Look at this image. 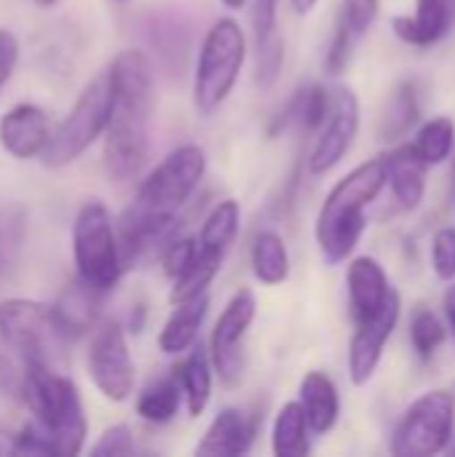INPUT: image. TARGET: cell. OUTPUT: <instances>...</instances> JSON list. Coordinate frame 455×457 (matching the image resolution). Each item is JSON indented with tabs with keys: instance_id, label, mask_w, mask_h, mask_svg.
Here are the masks:
<instances>
[{
	"instance_id": "38",
	"label": "cell",
	"mask_w": 455,
	"mask_h": 457,
	"mask_svg": "<svg viewBox=\"0 0 455 457\" xmlns=\"http://www.w3.org/2000/svg\"><path fill=\"white\" fill-rule=\"evenodd\" d=\"M276 3L279 0H255V32L276 27Z\"/></svg>"
},
{
	"instance_id": "21",
	"label": "cell",
	"mask_w": 455,
	"mask_h": 457,
	"mask_svg": "<svg viewBox=\"0 0 455 457\" xmlns=\"http://www.w3.org/2000/svg\"><path fill=\"white\" fill-rule=\"evenodd\" d=\"M209 311V295H198L182 303H174V311L169 313L161 335H158V348L169 356L188 353L198 337V329L206 319Z\"/></svg>"
},
{
	"instance_id": "12",
	"label": "cell",
	"mask_w": 455,
	"mask_h": 457,
	"mask_svg": "<svg viewBox=\"0 0 455 457\" xmlns=\"http://www.w3.org/2000/svg\"><path fill=\"white\" fill-rule=\"evenodd\" d=\"M359 131V99L351 88H338L333 96L330 115L316 137V145L308 158V171L314 177L330 174L351 150Z\"/></svg>"
},
{
	"instance_id": "16",
	"label": "cell",
	"mask_w": 455,
	"mask_h": 457,
	"mask_svg": "<svg viewBox=\"0 0 455 457\" xmlns=\"http://www.w3.org/2000/svg\"><path fill=\"white\" fill-rule=\"evenodd\" d=\"M346 284H349V308H351L354 321H365L375 316L394 295V287L389 284L386 270L381 268L375 257H367V254L354 257L349 262Z\"/></svg>"
},
{
	"instance_id": "34",
	"label": "cell",
	"mask_w": 455,
	"mask_h": 457,
	"mask_svg": "<svg viewBox=\"0 0 455 457\" xmlns=\"http://www.w3.org/2000/svg\"><path fill=\"white\" fill-rule=\"evenodd\" d=\"M432 265L437 278H455V228H440L432 238Z\"/></svg>"
},
{
	"instance_id": "26",
	"label": "cell",
	"mask_w": 455,
	"mask_h": 457,
	"mask_svg": "<svg viewBox=\"0 0 455 457\" xmlns=\"http://www.w3.org/2000/svg\"><path fill=\"white\" fill-rule=\"evenodd\" d=\"M249 260H252V273L263 287H276V284L287 281V276H290L287 244L274 230H263L255 236Z\"/></svg>"
},
{
	"instance_id": "43",
	"label": "cell",
	"mask_w": 455,
	"mask_h": 457,
	"mask_svg": "<svg viewBox=\"0 0 455 457\" xmlns=\"http://www.w3.org/2000/svg\"><path fill=\"white\" fill-rule=\"evenodd\" d=\"M38 3H40V5H54L56 0H38Z\"/></svg>"
},
{
	"instance_id": "9",
	"label": "cell",
	"mask_w": 455,
	"mask_h": 457,
	"mask_svg": "<svg viewBox=\"0 0 455 457\" xmlns=\"http://www.w3.org/2000/svg\"><path fill=\"white\" fill-rule=\"evenodd\" d=\"M455 428V399L448 391L418 396L402 415L392 453L397 457H432L451 447Z\"/></svg>"
},
{
	"instance_id": "11",
	"label": "cell",
	"mask_w": 455,
	"mask_h": 457,
	"mask_svg": "<svg viewBox=\"0 0 455 457\" xmlns=\"http://www.w3.org/2000/svg\"><path fill=\"white\" fill-rule=\"evenodd\" d=\"M88 378L110 402H126L134 394V361L126 332L118 321H99L88 345Z\"/></svg>"
},
{
	"instance_id": "35",
	"label": "cell",
	"mask_w": 455,
	"mask_h": 457,
	"mask_svg": "<svg viewBox=\"0 0 455 457\" xmlns=\"http://www.w3.org/2000/svg\"><path fill=\"white\" fill-rule=\"evenodd\" d=\"M137 447H134V434L129 426L118 423V426H110L105 428V434L99 436V442L91 447V455L94 457H123L134 455Z\"/></svg>"
},
{
	"instance_id": "20",
	"label": "cell",
	"mask_w": 455,
	"mask_h": 457,
	"mask_svg": "<svg viewBox=\"0 0 455 457\" xmlns=\"http://www.w3.org/2000/svg\"><path fill=\"white\" fill-rule=\"evenodd\" d=\"M386 166H389V187H392L394 201L405 212H416L426 195V169L429 166L416 153L413 142L389 153Z\"/></svg>"
},
{
	"instance_id": "27",
	"label": "cell",
	"mask_w": 455,
	"mask_h": 457,
	"mask_svg": "<svg viewBox=\"0 0 455 457\" xmlns=\"http://www.w3.org/2000/svg\"><path fill=\"white\" fill-rule=\"evenodd\" d=\"M185 399V391L180 386L177 372L172 378L156 380L153 386H147L139 396H137V415L145 423L153 426H164L169 420H174V415L180 412V402Z\"/></svg>"
},
{
	"instance_id": "13",
	"label": "cell",
	"mask_w": 455,
	"mask_h": 457,
	"mask_svg": "<svg viewBox=\"0 0 455 457\" xmlns=\"http://www.w3.org/2000/svg\"><path fill=\"white\" fill-rule=\"evenodd\" d=\"M402 316V300L394 289L389 303L370 319L357 321V332L349 348V378L354 386H367L383 359V348L392 340Z\"/></svg>"
},
{
	"instance_id": "39",
	"label": "cell",
	"mask_w": 455,
	"mask_h": 457,
	"mask_svg": "<svg viewBox=\"0 0 455 457\" xmlns=\"http://www.w3.org/2000/svg\"><path fill=\"white\" fill-rule=\"evenodd\" d=\"M442 305H445V316H448V324L453 327L455 332V284L445 292V300H442Z\"/></svg>"
},
{
	"instance_id": "10",
	"label": "cell",
	"mask_w": 455,
	"mask_h": 457,
	"mask_svg": "<svg viewBox=\"0 0 455 457\" xmlns=\"http://www.w3.org/2000/svg\"><path fill=\"white\" fill-rule=\"evenodd\" d=\"M255 313H257V300H255L252 289H239L228 300V305L223 308V313L212 329L209 356H212L215 372L225 388H236L244 378V370H247L244 340L255 321Z\"/></svg>"
},
{
	"instance_id": "4",
	"label": "cell",
	"mask_w": 455,
	"mask_h": 457,
	"mask_svg": "<svg viewBox=\"0 0 455 457\" xmlns=\"http://www.w3.org/2000/svg\"><path fill=\"white\" fill-rule=\"evenodd\" d=\"M21 396L35 415V426L64 457L78 455L88 436L78 386L48 364H24Z\"/></svg>"
},
{
	"instance_id": "25",
	"label": "cell",
	"mask_w": 455,
	"mask_h": 457,
	"mask_svg": "<svg viewBox=\"0 0 455 457\" xmlns=\"http://www.w3.org/2000/svg\"><path fill=\"white\" fill-rule=\"evenodd\" d=\"M311 426L300 402H287L274 420L271 447L276 457H303L311 450Z\"/></svg>"
},
{
	"instance_id": "42",
	"label": "cell",
	"mask_w": 455,
	"mask_h": 457,
	"mask_svg": "<svg viewBox=\"0 0 455 457\" xmlns=\"http://www.w3.org/2000/svg\"><path fill=\"white\" fill-rule=\"evenodd\" d=\"M451 187H453V198H455V155H453V169H451Z\"/></svg>"
},
{
	"instance_id": "8",
	"label": "cell",
	"mask_w": 455,
	"mask_h": 457,
	"mask_svg": "<svg viewBox=\"0 0 455 457\" xmlns=\"http://www.w3.org/2000/svg\"><path fill=\"white\" fill-rule=\"evenodd\" d=\"M0 340L24 364L48 367L59 361L64 343H70L56 324L54 308L24 297L0 303Z\"/></svg>"
},
{
	"instance_id": "32",
	"label": "cell",
	"mask_w": 455,
	"mask_h": 457,
	"mask_svg": "<svg viewBox=\"0 0 455 457\" xmlns=\"http://www.w3.org/2000/svg\"><path fill=\"white\" fill-rule=\"evenodd\" d=\"M410 343L418 359L429 361L445 343V327L432 311H418L410 321Z\"/></svg>"
},
{
	"instance_id": "41",
	"label": "cell",
	"mask_w": 455,
	"mask_h": 457,
	"mask_svg": "<svg viewBox=\"0 0 455 457\" xmlns=\"http://www.w3.org/2000/svg\"><path fill=\"white\" fill-rule=\"evenodd\" d=\"M220 3H223L225 8H231V11H239V8H244L247 0H220Z\"/></svg>"
},
{
	"instance_id": "31",
	"label": "cell",
	"mask_w": 455,
	"mask_h": 457,
	"mask_svg": "<svg viewBox=\"0 0 455 457\" xmlns=\"http://www.w3.org/2000/svg\"><path fill=\"white\" fill-rule=\"evenodd\" d=\"M284 67V37L274 29L257 32V51H255V83L260 88H271L279 80Z\"/></svg>"
},
{
	"instance_id": "29",
	"label": "cell",
	"mask_w": 455,
	"mask_h": 457,
	"mask_svg": "<svg viewBox=\"0 0 455 457\" xmlns=\"http://www.w3.org/2000/svg\"><path fill=\"white\" fill-rule=\"evenodd\" d=\"M239 222H241V206H239V201H233V198L220 201V204L209 212V217L204 220V225H201V230H198V244H201L204 249L228 254L231 244L236 241Z\"/></svg>"
},
{
	"instance_id": "19",
	"label": "cell",
	"mask_w": 455,
	"mask_h": 457,
	"mask_svg": "<svg viewBox=\"0 0 455 457\" xmlns=\"http://www.w3.org/2000/svg\"><path fill=\"white\" fill-rule=\"evenodd\" d=\"M453 5L455 0H418V11L413 16L392 19V29L408 46H416V48L434 46L451 29Z\"/></svg>"
},
{
	"instance_id": "15",
	"label": "cell",
	"mask_w": 455,
	"mask_h": 457,
	"mask_svg": "<svg viewBox=\"0 0 455 457\" xmlns=\"http://www.w3.org/2000/svg\"><path fill=\"white\" fill-rule=\"evenodd\" d=\"M378 8H381V0H343L341 16L335 24V35H333V43L324 56V67L330 75L346 72L354 46L367 35V29L378 19Z\"/></svg>"
},
{
	"instance_id": "40",
	"label": "cell",
	"mask_w": 455,
	"mask_h": 457,
	"mask_svg": "<svg viewBox=\"0 0 455 457\" xmlns=\"http://www.w3.org/2000/svg\"><path fill=\"white\" fill-rule=\"evenodd\" d=\"M290 3H292V11H295L298 16H308V13L316 8L319 0H290Z\"/></svg>"
},
{
	"instance_id": "1",
	"label": "cell",
	"mask_w": 455,
	"mask_h": 457,
	"mask_svg": "<svg viewBox=\"0 0 455 457\" xmlns=\"http://www.w3.org/2000/svg\"><path fill=\"white\" fill-rule=\"evenodd\" d=\"M206 174V153L198 145L172 150L139 185L131 206L121 217V254L139 260L150 249L169 244L180 209Z\"/></svg>"
},
{
	"instance_id": "37",
	"label": "cell",
	"mask_w": 455,
	"mask_h": 457,
	"mask_svg": "<svg viewBox=\"0 0 455 457\" xmlns=\"http://www.w3.org/2000/svg\"><path fill=\"white\" fill-rule=\"evenodd\" d=\"M16 62H19V43H16V37L11 32L0 29V88L13 75Z\"/></svg>"
},
{
	"instance_id": "33",
	"label": "cell",
	"mask_w": 455,
	"mask_h": 457,
	"mask_svg": "<svg viewBox=\"0 0 455 457\" xmlns=\"http://www.w3.org/2000/svg\"><path fill=\"white\" fill-rule=\"evenodd\" d=\"M198 254V238H190V236H182V238H172L166 246H164V273L174 281L180 278L196 260Z\"/></svg>"
},
{
	"instance_id": "2",
	"label": "cell",
	"mask_w": 455,
	"mask_h": 457,
	"mask_svg": "<svg viewBox=\"0 0 455 457\" xmlns=\"http://www.w3.org/2000/svg\"><path fill=\"white\" fill-rule=\"evenodd\" d=\"M113 112L105 131V169L115 182L139 174L150 153L153 67L142 51H121L110 64Z\"/></svg>"
},
{
	"instance_id": "28",
	"label": "cell",
	"mask_w": 455,
	"mask_h": 457,
	"mask_svg": "<svg viewBox=\"0 0 455 457\" xmlns=\"http://www.w3.org/2000/svg\"><path fill=\"white\" fill-rule=\"evenodd\" d=\"M418 118H421V104H418L416 86L402 83L392 94V99H389V104H386V110L381 115V129H378L381 139H386V142L402 139L418 123Z\"/></svg>"
},
{
	"instance_id": "17",
	"label": "cell",
	"mask_w": 455,
	"mask_h": 457,
	"mask_svg": "<svg viewBox=\"0 0 455 457\" xmlns=\"http://www.w3.org/2000/svg\"><path fill=\"white\" fill-rule=\"evenodd\" d=\"M257 434V415H247L244 410L225 407L209 423L204 439L196 447L198 457H239L252 450Z\"/></svg>"
},
{
	"instance_id": "18",
	"label": "cell",
	"mask_w": 455,
	"mask_h": 457,
	"mask_svg": "<svg viewBox=\"0 0 455 457\" xmlns=\"http://www.w3.org/2000/svg\"><path fill=\"white\" fill-rule=\"evenodd\" d=\"M105 292L88 287L86 281H72L62 289V295L56 297V303L51 305L54 308V316H56V324L59 329L64 332L67 340H75V337H83L86 332H94L97 324H99V300H102Z\"/></svg>"
},
{
	"instance_id": "22",
	"label": "cell",
	"mask_w": 455,
	"mask_h": 457,
	"mask_svg": "<svg viewBox=\"0 0 455 457\" xmlns=\"http://www.w3.org/2000/svg\"><path fill=\"white\" fill-rule=\"evenodd\" d=\"M300 404L306 410L311 434L322 436V434L333 431V426L338 423L341 396H338V388L330 375L316 372V370L308 372L300 383Z\"/></svg>"
},
{
	"instance_id": "3",
	"label": "cell",
	"mask_w": 455,
	"mask_h": 457,
	"mask_svg": "<svg viewBox=\"0 0 455 457\" xmlns=\"http://www.w3.org/2000/svg\"><path fill=\"white\" fill-rule=\"evenodd\" d=\"M389 185V166L383 158H370L351 169L324 198L316 217V244L327 265H341L357 249L367 230L365 209Z\"/></svg>"
},
{
	"instance_id": "5",
	"label": "cell",
	"mask_w": 455,
	"mask_h": 457,
	"mask_svg": "<svg viewBox=\"0 0 455 457\" xmlns=\"http://www.w3.org/2000/svg\"><path fill=\"white\" fill-rule=\"evenodd\" d=\"M247 59V37L236 19H217L198 51L193 104L201 115H212L233 91Z\"/></svg>"
},
{
	"instance_id": "30",
	"label": "cell",
	"mask_w": 455,
	"mask_h": 457,
	"mask_svg": "<svg viewBox=\"0 0 455 457\" xmlns=\"http://www.w3.org/2000/svg\"><path fill=\"white\" fill-rule=\"evenodd\" d=\"M413 147L424 158L426 166H437L448 161L455 147V123L451 118H432L429 123L418 129Z\"/></svg>"
},
{
	"instance_id": "7",
	"label": "cell",
	"mask_w": 455,
	"mask_h": 457,
	"mask_svg": "<svg viewBox=\"0 0 455 457\" xmlns=\"http://www.w3.org/2000/svg\"><path fill=\"white\" fill-rule=\"evenodd\" d=\"M72 260L78 278L99 292H110L123 270L121 241L105 204L88 201L72 222Z\"/></svg>"
},
{
	"instance_id": "23",
	"label": "cell",
	"mask_w": 455,
	"mask_h": 457,
	"mask_svg": "<svg viewBox=\"0 0 455 457\" xmlns=\"http://www.w3.org/2000/svg\"><path fill=\"white\" fill-rule=\"evenodd\" d=\"M330 107H333V99L324 86H319V83L300 86L295 91V96L290 99V104L284 107V112H279V118L274 120L271 134H279L290 126H298L303 131H316L324 126Z\"/></svg>"
},
{
	"instance_id": "24",
	"label": "cell",
	"mask_w": 455,
	"mask_h": 457,
	"mask_svg": "<svg viewBox=\"0 0 455 457\" xmlns=\"http://www.w3.org/2000/svg\"><path fill=\"white\" fill-rule=\"evenodd\" d=\"M212 372H215L212 356L201 345L190 348L188 356L177 364V378H180V386L185 391V407H188L190 418H198L209 404Z\"/></svg>"
},
{
	"instance_id": "14",
	"label": "cell",
	"mask_w": 455,
	"mask_h": 457,
	"mask_svg": "<svg viewBox=\"0 0 455 457\" xmlns=\"http://www.w3.org/2000/svg\"><path fill=\"white\" fill-rule=\"evenodd\" d=\"M51 139V123L43 107L32 102L13 104L0 118V145L16 161H29L46 153Z\"/></svg>"
},
{
	"instance_id": "36",
	"label": "cell",
	"mask_w": 455,
	"mask_h": 457,
	"mask_svg": "<svg viewBox=\"0 0 455 457\" xmlns=\"http://www.w3.org/2000/svg\"><path fill=\"white\" fill-rule=\"evenodd\" d=\"M16 214H19V209H8L0 214V262H8L11 254L16 252L19 241H21V228H24L21 222L24 220H19Z\"/></svg>"
},
{
	"instance_id": "6",
	"label": "cell",
	"mask_w": 455,
	"mask_h": 457,
	"mask_svg": "<svg viewBox=\"0 0 455 457\" xmlns=\"http://www.w3.org/2000/svg\"><path fill=\"white\" fill-rule=\"evenodd\" d=\"M113 112V83L110 72H102L88 80L67 118L51 131L48 147L40 155L48 169H62L78 161L105 131Z\"/></svg>"
}]
</instances>
